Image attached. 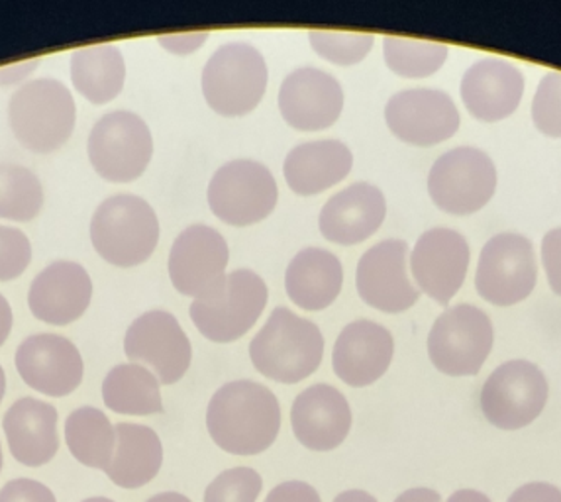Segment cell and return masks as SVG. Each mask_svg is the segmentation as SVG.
I'll list each match as a JSON object with an SVG mask.
<instances>
[{
	"mask_svg": "<svg viewBox=\"0 0 561 502\" xmlns=\"http://www.w3.org/2000/svg\"><path fill=\"white\" fill-rule=\"evenodd\" d=\"M146 502H193L185 494L175 493V491H169V493L153 494L151 499Z\"/></svg>",
	"mask_w": 561,
	"mask_h": 502,
	"instance_id": "cell-47",
	"label": "cell"
},
{
	"mask_svg": "<svg viewBox=\"0 0 561 502\" xmlns=\"http://www.w3.org/2000/svg\"><path fill=\"white\" fill-rule=\"evenodd\" d=\"M409 243L402 240H383L362 255L356 287L367 307L399 315L419 303L421 290L409 275Z\"/></svg>",
	"mask_w": 561,
	"mask_h": 502,
	"instance_id": "cell-15",
	"label": "cell"
},
{
	"mask_svg": "<svg viewBox=\"0 0 561 502\" xmlns=\"http://www.w3.org/2000/svg\"><path fill=\"white\" fill-rule=\"evenodd\" d=\"M538 283L534 246L520 233H496L479 255L476 288L495 307H515L533 295Z\"/></svg>",
	"mask_w": 561,
	"mask_h": 502,
	"instance_id": "cell-12",
	"label": "cell"
},
{
	"mask_svg": "<svg viewBox=\"0 0 561 502\" xmlns=\"http://www.w3.org/2000/svg\"><path fill=\"white\" fill-rule=\"evenodd\" d=\"M293 434L310 452H332L352 430V409L332 385H312L300 392L290 409Z\"/></svg>",
	"mask_w": 561,
	"mask_h": 502,
	"instance_id": "cell-20",
	"label": "cell"
},
{
	"mask_svg": "<svg viewBox=\"0 0 561 502\" xmlns=\"http://www.w3.org/2000/svg\"><path fill=\"white\" fill-rule=\"evenodd\" d=\"M536 130L548 138H561V71L543 75L533 99Z\"/></svg>",
	"mask_w": 561,
	"mask_h": 502,
	"instance_id": "cell-36",
	"label": "cell"
},
{
	"mask_svg": "<svg viewBox=\"0 0 561 502\" xmlns=\"http://www.w3.org/2000/svg\"><path fill=\"white\" fill-rule=\"evenodd\" d=\"M12 457L26 467L49 464L59 452L57 410L49 402L24 397L16 400L2 419Z\"/></svg>",
	"mask_w": 561,
	"mask_h": 502,
	"instance_id": "cell-25",
	"label": "cell"
},
{
	"mask_svg": "<svg viewBox=\"0 0 561 502\" xmlns=\"http://www.w3.org/2000/svg\"><path fill=\"white\" fill-rule=\"evenodd\" d=\"M270 69L257 47L232 42L218 47L201 77L205 101L216 114L240 118L252 114L267 91Z\"/></svg>",
	"mask_w": 561,
	"mask_h": 502,
	"instance_id": "cell-5",
	"label": "cell"
},
{
	"mask_svg": "<svg viewBox=\"0 0 561 502\" xmlns=\"http://www.w3.org/2000/svg\"><path fill=\"white\" fill-rule=\"evenodd\" d=\"M44 205L39 179L22 166L0 163V218L30 223Z\"/></svg>",
	"mask_w": 561,
	"mask_h": 502,
	"instance_id": "cell-33",
	"label": "cell"
},
{
	"mask_svg": "<svg viewBox=\"0 0 561 502\" xmlns=\"http://www.w3.org/2000/svg\"><path fill=\"white\" fill-rule=\"evenodd\" d=\"M66 442L81 466L104 471L113 461L116 429L103 410L83 407L67 417Z\"/></svg>",
	"mask_w": 561,
	"mask_h": 502,
	"instance_id": "cell-31",
	"label": "cell"
},
{
	"mask_svg": "<svg viewBox=\"0 0 561 502\" xmlns=\"http://www.w3.org/2000/svg\"><path fill=\"white\" fill-rule=\"evenodd\" d=\"M469 260V243L461 233L449 228H432L414 243L409 267L419 290L442 307H448L466 281Z\"/></svg>",
	"mask_w": 561,
	"mask_h": 502,
	"instance_id": "cell-16",
	"label": "cell"
},
{
	"mask_svg": "<svg viewBox=\"0 0 561 502\" xmlns=\"http://www.w3.org/2000/svg\"><path fill=\"white\" fill-rule=\"evenodd\" d=\"M550 385L542 369L526 360L499 365L481 389V412L499 430L526 429L546 409Z\"/></svg>",
	"mask_w": 561,
	"mask_h": 502,
	"instance_id": "cell-11",
	"label": "cell"
},
{
	"mask_svg": "<svg viewBox=\"0 0 561 502\" xmlns=\"http://www.w3.org/2000/svg\"><path fill=\"white\" fill-rule=\"evenodd\" d=\"M394 502H442V497L434 489L416 487V489H409V491L399 494Z\"/></svg>",
	"mask_w": 561,
	"mask_h": 502,
	"instance_id": "cell-43",
	"label": "cell"
},
{
	"mask_svg": "<svg viewBox=\"0 0 561 502\" xmlns=\"http://www.w3.org/2000/svg\"><path fill=\"white\" fill-rule=\"evenodd\" d=\"M206 39H208V32H195V34H175V36L160 37V44L168 52H173L179 56H187V54L197 52Z\"/></svg>",
	"mask_w": 561,
	"mask_h": 502,
	"instance_id": "cell-42",
	"label": "cell"
},
{
	"mask_svg": "<svg viewBox=\"0 0 561 502\" xmlns=\"http://www.w3.org/2000/svg\"><path fill=\"white\" fill-rule=\"evenodd\" d=\"M16 369L30 389L46 397H67L83 381V357L64 335L36 334L16 350Z\"/></svg>",
	"mask_w": 561,
	"mask_h": 502,
	"instance_id": "cell-19",
	"label": "cell"
},
{
	"mask_svg": "<svg viewBox=\"0 0 561 502\" xmlns=\"http://www.w3.org/2000/svg\"><path fill=\"white\" fill-rule=\"evenodd\" d=\"M32 246L28 236L16 228L0 226V281L19 279L28 270Z\"/></svg>",
	"mask_w": 561,
	"mask_h": 502,
	"instance_id": "cell-37",
	"label": "cell"
},
{
	"mask_svg": "<svg viewBox=\"0 0 561 502\" xmlns=\"http://www.w3.org/2000/svg\"><path fill=\"white\" fill-rule=\"evenodd\" d=\"M206 429L226 454L260 456L279 436V400L260 383H226L208 402Z\"/></svg>",
	"mask_w": 561,
	"mask_h": 502,
	"instance_id": "cell-1",
	"label": "cell"
},
{
	"mask_svg": "<svg viewBox=\"0 0 561 502\" xmlns=\"http://www.w3.org/2000/svg\"><path fill=\"white\" fill-rule=\"evenodd\" d=\"M312 49L322 59L340 67L362 64L369 56L375 37L364 32H337V30H312L309 32Z\"/></svg>",
	"mask_w": 561,
	"mask_h": 502,
	"instance_id": "cell-34",
	"label": "cell"
},
{
	"mask_svg": "<svg viewBox=\"0 0 561 502\" xmlns=\"http://www.w3.org/2000/svg\"><path fill=\"white\" fill-rule=\"evenodd\" d=\"M334 502H377L374 494L365 493L359 489H352V491H344V493L337 494Z\"/></svg>",
	"mask_w": 561,
	"mask_h": 502,
	"instance_id": "cell-46",
	"label": "cell"
},
{
	"mask_svg": "<svg viewBox=\"0 0 561 502\" xmlns=\"http://www.w3.org/2000/svg\"><path fill=\"white\" fill-rule=\"evenodd\" d=\"M124 352L131 363L148 367L161 385H175L191 367L193 350L178 318L165 310H151L131 322Z\"/></svg>",
	"mask_w": 561,
	"mask_h": 502,
	"instance_id": "cell-13",
	"label": "cell"
},
{
	"mask_svg": "<svg viewBox=\"0 0 561 502\" xmlns=\"http://www.w3.org/2000/svg\"><path fill=\"white\" fill-rule=\"evenodd\" d=\"M506 502H561V489L550 483L523 484Z\"/></svg>",
	"mask_w": 561,
	"mask_h": 502,
	"instance_id": "cell-41",
	"label": "cell"
},
{
	"mask_svg": "<svg viewBox=\"0 0 561 502\" xmlns=\"http://www.w3.org/2000/svg\"><path fill=\"white\" fill-rule=\"evenodd\" d=\"M71 81L89 103L106 104L124 89L126 64L113 44L81 47L71 57Z\"/></svg>",
	"mask_w": 561,
	"mask_h": 502,
	"instance_id": "cell-29",
	"label": "cell"
},
{
	"mask_svg": "<svg viewBox=\"0 0 561 502\" xmlns=\"http://www.w3.org/2000/svg\"><path fill=\"white\" fill-rule=\"evenodd\" d=\"M496 168L483 149H449L428 173L432 203L454 216L476 215L495 196Z\"/></svg>",
	"mask_w": 561,
	"mask_h": 502,
	"instance_id": "cell-9",
	"label": "cell"
},
{
	"mask_svg": "<svg viewBox=\"0 0 561 502\" xmlns=\"http://www.w3.org/2000/svg\"><path fill=\"white\" fill-rule=\"evenodd\" d=\"M265 502H322L319 491L302 481H285L277 484L272 493L265 497Z\"/></svg>",
	"mask_w": 561,
	"mask_h": 502,
	"instance_id": "cell-40",
	"label": "cell"
},
{
	"mask_svg": "<svg viewBox=\"0 0 561 502\" xmlns=\"http://www.w3.org/2000/svg\"><path fill=\"white\" fill-rule=\"evenodd\" d=\"M0 502H57L54 491L36 479L20 477L0 489Z\"/></svg>",
	"mask_w": 561,
	"mask_h": 502,
	"instance_id": "cell-38",
	"label": "cell"
},
{
	"mask_svg": "<svg viewBox=\"0 0 561 502\" xmlns=\"http://www.w3.org/2000/svg\"><path fill=\"white\" fill-rule=\"evenodd\" d=\"M206 196L218 220L245 228L272 215L279 189L272 171L260 161L234 159L216 171Z\"/></svg>",
	"mask_w": 561,
	"mask_h": 502,
	"instance_id": "cell-8",
	"label": "cell"
},
{
	"mask_svg": "<svg viewBox=\"0 0 561 502\" xmlns=\"http://www.w3.org/2000/svg\"><path fill=\"white\" fill-rule=\"evenodd\" d=\"M324 355L319 326L279 307L273 310L250 344V360L263 377L283 385L305 381L317 372Z\"/></svg>",
	"mask_w": 561,
	"mask_h": 502,
	"instance_id": "cell-2",
	"label": "cell"
},
{
	"mask_svg": "<svg viewBox=\"0 0 561 502\" xmlns=\"http://www.w3.org/2000/svg\"><path fill=\"white\" fill-rule=\"evenodd\" d=\"M387 216L381 189L371 183H354L328 201L320 210V232L328 242L357 246L374 236Z\"/></svg>",
	"mask_w": 561,
	"mask_h": 502,
	"instance_id": "cell-24",
	"label": "cell"
},
{
	"mask_svg": "<svg viewBox=\"0 0 561 502\" xmlns=\"http://www.w3.org/2000/svg\"><path fill=\"white\" fill-rule=\"evenodd\" d=\"M87 153L104 181L131 183L146 173L153 156L150 126L134 112H111L94 124Z\"/></svg>",
	"mask_w": 561,
	"mask_h": 502,
	"instance_id": "cell-10",
	"label": "cell"
},
{
	"mask_svg": "<svg viewBox=\"0 0 561 502\" xmlns=\"http://www.w3.org/2000/svg\"><path fill=\"white\" fill-rule=\"evenodd\" d=\"M73 94L57 79H36L20 87L9 104L10 128L16 140L34 153H54L76 128Z\"/></svg>",
	"mask_w": 561,
	"mask_h": 502,
	"instance_id": "cell-4",
	"label": "cell"
},
{
	"mask_svg": "<svg viewBox=\"0 0 561 502\" xmlns=\"http://www.w3.org/2000/svg\"><path fill=\"white\" fill-rule=\"evenodd\" d=\"M344 101L342 84L317 67H300L287 75L277 99L283 121L300 132L334 126L344 111Z\"/></svg>",
	"mask_w": 561,
	"mask_h": 502,
	"instance_id": "cell-18",
	"label": "cell"
},
{
	"mask_svg": "<svg viewBox=\"0 0 561 502\" xmlns=\"http://www.w3.org/2000/svg\"><path fill=\"white\" fill-rule=\"evenodd\" d=\"M262 475L252 467L226 469L206 487L205 502H257L262 494Z\"/></svg>",
	"mask_w": 561,
	"mask_h": 502,
	"instance_id": "cell-35",
	"label": "cell"
},
{
	"mask_svg": "<svg viewBox=\"0 0 561 502\" xmlns=\"http://www.w3.org/2000/svg\"><path fill=\"white\" fill-rule=\"evenodd\" d=\"M352 168L354 156L344 141H305L290 149L283 163V173L293 193L312 196L342 183Z\"/></svg>",
	"mask_w": 561,
	"mask_h": 502,
	"instance_id": "cell-26",
	"label": "cell"
},
{
	"mask_svg": "<svg viewBox=\"0 0 561 502\" xmlns=\"http://www.w3.org/2000/svg\"><path fill=\"white\" fill-rule=\"evenodd\" d=\"M4 392H7V377H4V369L0 367V402L4 399Z\"/></svg>",
	"mask_w": 561,
	"mask_h": 502,
	"instance_id": "cell-48",
	"label": "cell"
},
{
	"mask_svg": "<svg viewBox=\"0 0 561 502\" xmlns=\"http://www.w3.org/2000/svg\"><path fill=\"white\" fill-rule=\"evenodd\" d=\"M542 267L550 288L561 297V228H553L543 236Z\"/></svg>",
	"mask_w": 561,
	"mask_h": 502,
	"instance_id": "cell-39",
	"label": "cell"
},
{
	"mask_svg": "<svg viewBox=\"0 0 561 502\" xmlns=\"http://www.w3.org/2000/svg\"><path fill=\"white\" fill-rule=\"evenodd\" d=\"M385 122L394 138L414 148H432L454 138L461 121L448 93L407 89L387 101Z\"/></svg>",
	"mask_w": 561,
	"mask_h": 502,
	"instance_id": "cell-14",
	"label": "cell"
},
{
	"mask_svg": "<svg viewBox=\"0 0 561 502\" xmlns=\"http://www.w3.org/2000/svg\"><path fill=\"white\" fill-rule=\"evenodd\" d=\"M93 298V283L76 261H54L32 281V315L51 326H67L83 317Z\"/></svg>",
	"mask_w": 561,
	"mask_h": 502,
	"instance_id": "cell-23",
	"label": "cell"
},
{
	"mask_svg": "<svg viewBox=\"0 0 561 502\" xmlns=\"http://www.w3.org/2000/svg\"><path fill=\"white\" fill-rule=\"evenodd\" d=\"M230 250L225 236L195 224L179 233L169 253V277L185 297H205L226 279Z\"/></svg>",
	"mask_w": 561,
	"mask_h": 502,
	"instance_id": "cell-17",
	"label": "cell"
},
{
	"mask_svg": "<svg viewBox=\"0 0 561 502\" xmlns=\"http://www.w3.org/2000/svg\"><path fill=\"white\" fill-rule=\"evenodd\" d=\"M2 464H4V456H2V446H0V471H2Z\"/></svg>",
	"mask_w": 561,
	"mask_h": 502,
	"instance_id": "cell-50",
	"label": "cell"
},
{
	"mask_svg": "<svg viewBox=\"0 0 561 502\" xmlns=\"http://www.w3.org/2000/svg\"><path fill=\"white\" fill-rule=\"evenodd\" d=\"M103 400L116 414L151 417L163 412L161 383L138 363H122L103 381Z\"/></svg>",
	"mask_w": 561,
	"mask_h": 502,
	"instance_id": "cell-30",
	"label": "cell"
},
{
	"mask_svg": "<svg viewBox=\"0 0 561 502\" xmlns=\"http://www.w3.org/2000/svg\"><path fill=\"white\" fill-rule=\"evenodd\" d=\"M81 502H116L113 499H106V497H91V499H84Z\"/></svg>",
	"mask_w": 561,
	"mask_h": 502,
	"instance_id": "cell-49",
	"label": "cell"
},
{
	"mask_svg": "<svg viewBox=\"0 0 561 502\" xmlns=\"http://www.w3.org/2000/svg\"><path fill=\"white\" fill-rule=\"evenodd\" d=\"M116 446L106 477L121 489H141L150 484L163 466V446L156 430L144 424H116Z\"/></svg>",
	"mask_w": 561,
	"mask_h": 502,
	"instance_id": "cell-28",
	"label": "cell"
},
{
	"mask_svg": "<svg viewBox=\"0 0 561 502\" xmlns=\"http://www.w3.org/2000/svg\"><path fill=\"white\" fill-rule=\"evenodd\" d=\"M448 54L449 47L442 42L399 36H387L383 39L385 64L394 75L404 79H424L438 73Z\"/></svg>",
	"mask_w": 561,
	"mask_h": 502,
	"instance_id": "cell-32",
	"label": "cell"
},
{
	"mask_svg": "<svg viewBox=\"0 0 561 502\" xmlns=\"http://www.w3.org/2000/svg\"><path fill=\"white\" fill-rule=\"evenodd\" d=\"M524 75L501 57H485L469 67L459 94L469 114L481 122H501L513 116L523 101Z\"/></svg>",
	"mask_w": 561,
	"mask_h": 502,
	"instance_id": "cell-22",
	"label": "cell"
},
{
	"mask_svg": "<svg viewBox=\"0 0 561 502\" xmlns=\"http://www.w3.org/2000/svg\"><path fill=\"white\" fill-rule=\"evenodd\" d=\"M344 285V267L334 253L322 248H307L290 260L285 273V288L290 300L309 312L330 307Z\"/></svg>",
	"mask_w": 561,
	"mask_h": 502,
	"instance_id": "cell-27",
	"label": "cell"
},
{
	"mask_svg": "<svg viewBox=\"0 0 561 502\" xmlns=\"http://www.w3.org/2000/svg\"><path fill=\"white\" fill-rule=\"evenodd\" d=\"M267 285L255 271L236 270L215 290L195 298L188 312L206 340L230 344L252 330L267 307Z\"/></svg>",
	"mask_w": 561,
	"mask_h": 502,
	"instance_id": "cell-6",
	"label": "cell"
},
{
	"mask_svg": "<svg viewBox=\"0 0 561 502\" xmlns=\"http://www.w3.org/2000/svg\"><path fill=\"white\" fill-rule=\"evenodd\" d=\"M446 502H493L486 494L481 493V491H476V489H461V491H456V493L449 497Z\"/></svg>",
	"mask_w": 561,
	"mask_h": 502,
	"instance_id": "cell-45",
	"label": "cell"
},
{
	"mask_svg": "<svg viewBox=\"0 0 561 502\" xmlns=\"http://www.w3.org/2000/svg\"><path fill=\"white\" fill-rule=\"evenodd\" d=\"M394 340L385 326L374 320H356L337 335L332 367L350 387H369L391 367Z\"/></svg>",
	"mask_w": 561,
	"mask_h": 502,
	"instance_id": "cell-21",
	"label": "cell"
},
{
	"mask_svg": "<svg viewBox=\"0 0 561 502\" xmlns=\"http://www.w3.org/2000/svg\"><path fill=\"white\" fill-rule=\"evenodd\" d=\"M10 330H12V308L9 300L0 295V345L7 342Z\"/></svg>",
	"mask_w": 561,
	"mask_h": 502,
	"instance_id": "cell-44",
	"label": "cell"
},
{
	"mask_svg": "<svg viewBox=\"0 0 561 502\" xmlns=\"http://www.w3.org/2000/svg\"><path fill=\"white\" fill-rule=\"evenodd\" d=\"M91 242L114 267H138L158 248L160 220L150 203L140 196H111L94 210Z\"/></svg>",
	"mask_w": 561,
	"mask_h": 502,
	"instance_id": "cell-3",
	"label": "cell"
},
{
	"mask_svg": "<svg viewBox=\"0 0 561 502\" xmlns=\"http://www.w3.org/2000/svg\"><path fill=\"white\" fill-rule=\"evenodd\" d=\"M495 344L491 318L473 305L451 307L436 318L428 334L432 365L449 377H471L481 372Z\"/></svg>",
	"mask_w": 561,
	"mask_h": 502,
	"instance_id": "cell-7",
	"label": "cell"
}]
</instances>
